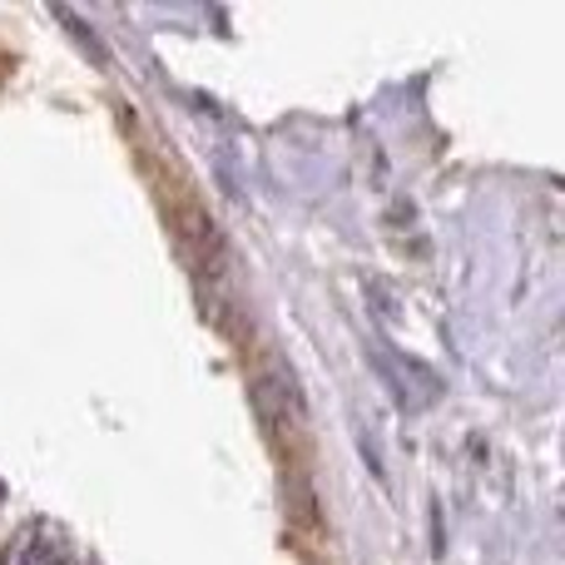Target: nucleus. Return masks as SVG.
<instances>
[{
  "instance_id": "2",
  "label": "nucleus",
  "mask_w": 565,
  "mask_h": 565,
  "mask_svg": "<svg viewBox=\"0 0 565 565\" xmlns=\"http://www.w3.org/2000/svg\"><path fill=\"white\" fill-rule=\"evenodd\" d=\"M377 372L382 382L392 387V397L402 402V407H431V402L441 397V377L427 367V362L417 358H402L397 348H387V342H377Z\"/></svg>"
},
{
  "instance_id": "4",
  "label": "nucleus",
  "mask_w": 565,
  "mask_h": 565,
  "mask_svg": "<svg viewBox=\"0 0 565 565\" xmlns=\"http://www.w3.org/2000/svg\"><path fill=\"white\" fill-rule=\"evenodd\" d=\"M55 15H60V20H65V25H70V30H75V35H79V40H85V45H89V50H95V60H105V45H99V35H95V30H89V25H85V20H79V15H75V10L55 6Z\"/></svg>"
},
{
  "instance_id": "3",
  "label": "nucleus",
  "mask_w": 565,
  "mask_h": 565,
  "mask_svg": "<svg viewBox=\"0 0 565 565\" xmlns=\"http://www.w3.org/2000/svg\"><path fill=\"white\" fill-rule=\"evenodd\" d=\"M15 565H60V546L55 541H45V536H35L25 551H20Z\"/></svg>"
},
{
  "instance_id": "1",
  "label": "nucleus",
  "mask_w": 565,
  "mask_h": 565,
  "mask_svg": "<svg viewBox=\"0 0 565 565\" xmlns=\"http://www.w3.org/2000/svg\"><path fill=\"white\" fill-rule=\"evenodd\" d=\"M254 407H258V417H264L268 437H274L278 447H298L302 441V431H308V412H302L292 372L268 367L264 377L254 382Z\"/></svg>"
}]
</instances>
